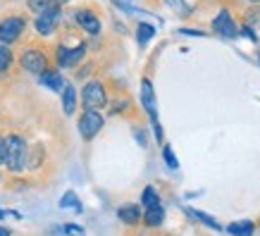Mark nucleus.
<instances>
[{
  "label": "nucleus",
  "mask_w": 260,
  "mask_h": 236,
  "mask_svg": "<svg viewBox=\"0 0 260 236\" xmlns=\"http://www.w3.org/2000/svg\"><path fill=\"white\" fill-rule=\"evenodd\" d=\"M5 170L10 174H22L29 170V143L19 134L8 136V157H5Z\"/></svg>",
  "instance_id": "nucleus-1"
},
{
  "label": "nucleus",
  "mask_w": 260,
  "mask_h": 236,
  "mask_svg": "<svg viewBox=\"0 0 260 236\" xmlns=\"http://www.w3.org/2000/svg\"><path fill=\"white\" fill-rule=\"evenodd\" d=\"M81 105H84V110H93V112H101L103 108H108V91H105V84L101 79H91V81L84 84Z\"/></svg>",
  "instance_id": "nucleus-2"
},
{
  "label": "nucleus",
  "mask_w": 260,
  "mask_h": 236,
  "mask_svg": "<svg viewBox=\"0 0 260 236\" xmlns=\"http://www.w3.org/2000/svg\"><path fill=\"white\" fill-rule=\"evenodd\" d=\"M19 64H22L26 72H31V74H46L50 70V62H48V55L39 48H26L19 57Z\"/></svg>",
  "instance_id": "nucleus-3"
},
{
  "label": "nucleus",
  "mask_w": 260,
  "mask_h": 236,
  "mask_svg": "<svg viewBox=\"0 0 260 236\" xmlns=\"http://www.w3.org/2000/svg\"><path fill=\"white\" fill-rule=\"evenodd\" d=\"M105 126V119H103L101 112L93 110H84L79 117V136L84 141H93L95 136L101 134V129Z\"/></svg>",
  "instance_id": "nucleus-4"
},
{
  "label": "nucleus",
  "mask_w": 260,
  "mask_h": 236,
  "mask_svg": "<svg viewBox=\"0 0 260 236\" xmlns=\"http://www.w3.org/2000/svg\"><path fill=\"white\" fill-rule=\"evenodd\" d=\"M60 19H62V8H60V5L55 3V5H50L46 12H41V15L36 17L34 26H36L39 36H50V33H55Z\"/></svg>",
  "instance_id": "nucleus-5"
},
{
  "label": "nucleus",
  "mask_w": 260,
  "mask_h": 236,
  "mask_svg": "<svg viewBox=\"0 0 260 236\" xmlns=\"http://www.w3.org/2000/svg\"><path fill=\"white\" fill-rule=\"evenodd\" d=\"M24 29H26L24 17H5V19L0 22V43H3V46H10V43L19 41Z\"/></svg>",
  "instance_id": "nucleus-6"
},
{
  "label": "nucleus",
  "mask_w": 260,
  "mask_h": 236,
  "mask_svg": "<svg viewBox=\"0 0 260 236\" xmlns=\"http://www.w3.org/2000/svg\"><path fill=\"white\" fill-rule=\"evenodd\" d=\"M141 105L146 115L150 117L153 124H158V103H155V88H153V81L150 79H141Z\"/></svg>",
  "instance_id": "nucleus-7"
},
{
  "label": "nucleus",
  "mask_w": 260,
  "mask_h": 236,
  "mask_svg": "<svg viewBox=\"0 0 260 236\" xmlns=\"http://www.w3.org/2000/svg\"><path fill=\"white\" fill-rule=\"evenodd\" d=\"M84 55H86V43H79V46H74V48L57 46V53H55L60 67H77L84 60Z\"/></svg>",
  "instance_id": "nucleus-8"
},
{
  "label": "nucleus",
  "mask_w": 260,
  "mask_h": 236,
  "mask_svg": "<svg viewBox=\"0 0 260 236\" xmlns=\"http://www.w3.org/2000/svg\"><path fill=\"white\" fill-rule=\"evenodd\" d=\"M213 29L220 33V36H224V39H234V36H239L237 24H234V19H232V12H227V10L217 12V17L213 19Z\"/></svg>",
  "instance_id": "nucleus-9"
},
{
  "label": "nucleus",
  "mask_w": 260,
  "mask_h": 236,
  "mask_svg": "<svg viewBox=\"0 0 260 236\" xmlns=\"http://www.w3.org/2000/svg\"><path fill=\"white\" fill-rule=\"evenodd\" d=\"M74 19H77V24H79L86 33H91V36H98V33H101V19L95 17L93 10H77V12H74Z\"/></svg>",
  "instance_id": "nucleus-10"
},
{
  "label": "nucleus",
  "mask_w": 260,
  "mask_h": 236,
  "mask_svg": "<svg viewBox=\"0 0 260 236\" xmlns=\"http://www.w3.org/2000/svg\"><path fill=\"white\" fill-rule=\"evenodd\" d=\"M117 217L122 224H126V227H136L139 222L143 220V215H141V208L136 203H129V205H122L117 210Z\"/></svg>",
  "instance_id": "nucleus-11"
},
{
  "label": "nucleus",
  "mask_w": 260,
  "mask_h": 236,
  "mask_svg": "<svg viewBox=\"0 0 260 236\" xmlns=\"http://www.w3.org/2000/svg\"><path fill=\"white\" fill-rule=\"evenodd\" d=\"M39 81H41V84H43L46 88L55 91V93H62L64 88H67V84H64V77L60 74V72H55V70H48L46 74H41Z\"/></svg>",
  "instance_id": "nucleus-12"
},
{
  "label": "nucleus",
  "mask_w": 260,
  "mask_h": 236,
  "mask_svg": "<svg viewBox=\"0 0 260 236\" xmlns=\"http://www.w3.org/2000/svg\"><path fill=\"white\" fill-rule=\"evenodd\" d=\"M162 222H165V210H162V205H158V208H150V210H146V213H143V224H146L148 229L162 227Z\"/></svg>",
  "instance_id": "nucleus-13"
},
{
  "label": "nucleus",
  "mask_w": 260,
  "mask_h": 236,
  "mask_svg": "<svg viewBox=\"0 0 260 236\" xmlns=\"http://www.w3.org/2000/svg\"><path fill=\"white\" fill-rule=\"evenodd\" d=\"M186 215H189L191 220H196V222H201V224H205V227H210V229H217L220 231V222L215 220L213 215H208V213H203V210H193V208H186Z\"/></svg>",
  "instance_id": "nucleus-14"
},
{
  "label": "nucleus",
  "mask_w": 260,
  "mask_h": 236,
  "mask_svg": "<svg viewBox=\"0 0 260 236\" xmlns=\"http://www.w3.org/2000/svg\"><path fill=\"white\" fill-rule=\"evenodd\" d=\"M62 112L64 115H74L77 112V88L67 84V88L62 91Z\"/></svg>",
  "instance_id": "nucleus-15"
},
{
  "label": "nucleus",
  "mask_w": 260,
  "mask_h": 236,
  "mask_svg": "<svg viewBox=\"0 0 260 236\" xmlns=\"http://www.w3.org/2000/svg\"><path fill=\"white\" fill-rule=\"evenodd\" d=\"M227 231L232 236H253L255 234V224L251 220H241V222H232L227 227Z\"/></svg>",
  "instance_id": "nucleus-16"
},
{
  "label": "nucleus",
  "mask_w": 260,
  "mask_h": 236,
  "mask_svg": "<svg viewBox=\"0 0 260 236\" xmlns=\"http://www.w3.org/2000/svg\"><path fill=\"white\" fill-rule=\"evenodd\" d=\"M60 210H74V213H81L84 208L79 203V196L74 191H67L62 198H60Z\"/></svg>",
  "instance_id": "nucleus-17"
},
{
  "label": "nucleus",
  "mask_w": 260,
  "mask_h": 236,
  "mask_svg": "<svg viewBox=\"0 0 260 236\" xmlns=\"http://www.w3.org/2000/svg\"><path fill=\"white\" fill-rule=\"evenodd\" d=\"M153 36H155V26H153V24L141 22L136 26V41H139V46H146Z\"/></svg>",
  "instance_id": "nucleus-18"
},
{
  "label": "nucleus",
  "mask_w": 260,
  "mask_h": 236,
  "mask_svg": "<svg viewBox=\"0 0 260 236\" xmlns=\"http://www.w3.org/2000/svg\"><path fill=\"white\" fill-rule=\"evenodd\" d=\"M141 205L146 208V210H150V208H158V205H160V196H158V191L153 189V186H146V189H143Z\"/></svg>",
  "instance_id": "nucleus-19"
},
{
  "label": "nucleus",
  "mask_w": 260,
  "mask_h": 236,
  "mask_svg": "<svg viewBox=\"0 0 260 236\" xmlns=\"http://www.w3.org/2000/svg\"><path fill=\"white\" fill-rule=\"evenodd\" d=\"M41 162H43V146L41 143L29 146V170H39Z\"/></svg>",
  "instance_id": "nucleus-20"
},
{
  "label": "nucleus",
  "mask_w": 260,
  "mask_h": 236,
  "mask_svg": "<svg viewBox=\"0 0 260 236\" xmlns=\"http://www.w3.org/2000/svg\"><path fill=\"white\" fill-rule=\"evenodd\" d=\"M10 64H12V50L0 43V74H5L10 70Z\"/></svg>",
  "instance_id": "nucleus-21"
},
{
  "label": "nucleus",
  "mask_w": 260,
  "mask_h": 236,
  "mask_svg": "<svg viewBox=\"0 0 260 236\" xmlns=\"http://www.w3.org/2000/svg\"><path fill=\"white\" fill-rule=\"evenodd\" d=\"M50 5H55V0H26V8L31 10V12H36V15L46 12Z\"/></svg>",
  "instance_id": "nucleus-22"
},
{
  "label": "nucleus",
  "mask_w": 260,
  "mask_h": 236,
  "mask_svg": "<svg viewBox=\"0 0 260 236\" xmlns=\"http://www.w3.org/2000/svg\"><path fill=\"white\" fill-rule=\"evenodd\" d=\"M162 157H165V162L170 170H177V167H179V160H177V155H174V150L170 148V146H162Z\"/></svg>",
  "instance_id": "nucleus-23"
},
{
  "label": "nucleus",
  "mask_w": 260,
  "mask_h": 236,
  "mask_svg": "<svg viewBox=\"0 0 260 236\" xmlns=\"http://www.w3.org/2000/svg\"><path fill=\"white\" fill-rule=\"evenodd\" d=\"M165 3L177 12V15H191V8L184 3V0H165Z\"/></svg>",
  "instance_id": "nucleus-24"
},
{
  "label": "nucleus",
  "mask_w": 260,
  "mask_h": 236,
  "mask_svg": "<svg viewBox=\"0 0 260 236\" xmlns=\"http://www.w3.org/2000/svg\"><path fill=\"white\" fill-rule=\"evenodd\" d=\"M64 234L67 236H84L86 231H84V227H79V224H64Z\"/></svg>",
  "instance_id": "nucleus-25"
},
{
  "label": "nucleus",
  "mask_w": 260,
  "mask_h": 236,
  "mask_svg": "<svg viewBox=\"0 0 260 236\" xmlns=\"http://www.w3.org/2000/svg\"><path fill=\"white\" fill-rule=\"evenodd\" d=\"M5 157H8V136L0 134V165H5Z\"/></svg>",
  "instance_id": "nucleus-26"
},
{
  "label": "nucleus",
  "mask_w": 260,
  "mask_h": 236,
  "mask_svg": "<svg viewBox=\"0 0 260 236\" xmlns=\"http://www.w3.org/2000/svg\"><path fill=\"white\" fill-rule=\"evenodd\" d=\"M134 136H136V141L141 143V148H146V146H148V139H146V134H143V129H136Z\"/></svg>",
  "instance_id": "nucleus-27"
},
{
  "label": "nucleus",
  "mask_w": 260,
  "mask_h": 236,
  "mask_svg": "<svg viewBox=\"0 0 260 236\" xmlns=\"http://www.w3.org/2000/svg\"><path fill=\"white\" fill-rule=\"evenodd\" d=\"M179 33H186V36H205V31H198V29H179Z\"/></svg>",
  "instance_id": "nucleus-28"
},
{
  "label": "nucleus",
  "mask_w": 260,
  "mask_h": 236,
  "mask_svg": "<svg viewBox=\"0 0 260 236\" xmlns=\"http://www.w3.org/2000/svg\"><path fill=\"white\" fill-rule=\"evenodd\" d=\"M241 31H244V36H246V39L255 41V33H253V29H248V26H244V29H241Z\"/></svg>",
  "instance_id": "nucleus-29"
},
{
  "label": "nucleus",
  "mask_w": 260,
  "mask_h": 236,
  "mask_svg": "<svg viewBox=\"0 0 260 236\" xmlns=\"http://www.w3.org/2000/svg\"><path fill=\"white\" fill-rule=\"evenodd\" d=\"M91 70H93V67H91V64H86V67H81V72H79V77H81V79H84V77H86V74H88V72H91Z\"/></svg>",
  "instance_id": "nucleus-30"
},
{
  "label": "nucleus",
  "mask_w": 260,
  "mask_h": 236,
  "mask_svg": "<svg viewBox=\"0 0 260 236\" xmlns=\"http://www.w3.org/2000/svg\"><path fill=\"white\" fill-rule=\"evenodd\" d=\"M0 236H12V231L8 227H0Z\"/></svg>",
  "instance_id": "nucleus-31"
},
{
  "label": "nucleus",
  "mask_w": 260,
  "mask_h": 236,
  "mask_svg": "<svg viewBox=\"0 0 260 236\" xmlns=\"http://www.w3.org/2000/svg\"><path fill=\"white\" fill-rule=\"evenodd\" d=\"M8 215H10L8 210H3V208H0V220H5V217H8Z\"/></svg>",
  "instance_id": "nucleus-32"
},
{
  "label": "nucleus",
  "mask_w": 260,
  "mask_h": 236,
  "mask_svg": "<svg viewBox=\"0 0 260 236\" xmlns=\"http://www.w3.org/2000/svg\"><path fill=\"white\" fill-rule=\"evenodd\" d=\"M55 3L57 5H62V3H70V0H55Z\"/></svg>",
  "instance_id": "nucleus-33"
},
{
  "label": "nucleus",
  "mask_w": 260,
  "mask_h": 236,
  "mask_svg": "<svg viewBox=\"0 0 260 236\" xmlns=\"http://www.w3.org/2000/svg\"><path fill=\"white\" fill-rule=\"evenodd\" d=\"M0 184H3V172H0Z\"/></svg>",
  "instance_id": "nucleus-34"
},
{
  "label": "nucleus",
  "mask_w": 260,
  "mask_h": 236,
  "mask_svg": "<svg viewBox=\"0 0 260 236\" xmlns=\"http://www.w3.org/2000/svg\"><path fill=\"white\" fill-rule=\"evenodd\" d=\"M253 3H260V0H253Z\"/></svg>",
  "instance_id": "nucleus-35"
}]
</instances>
